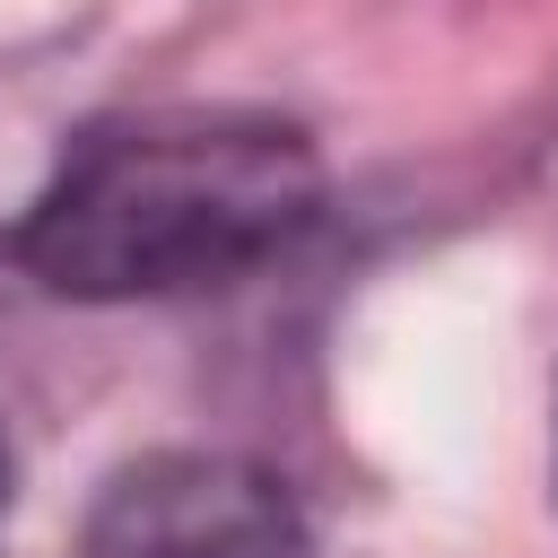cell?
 Listing matches in <instances>:
<instances>
[{
	"label": "cell",
	"instance_id": "obj_1",
	"mask_svg": "<svg viewBox=\"0 0 558 558\" xmlns=\"http://www.w3.org/2000/svg\"><path fill=\"white\" fill-rule=\"evenodd\" d=\"M323 209V157L279 113L157 105L96 122L17 227V262L52 296L122 305L227 288L288 253Z\"/></svg>",
	"mask_w": 558,
	"mask_h": 558
},
{
	"label": "cell",
	"instance_id": "obj_2",
	"mask_svg": "<svg viewBox=\"0 0 558 558\" xmlns=\"http://www.w3.org/2000/svg\"><path fill=\"white\" fill-rule=\"evenodd\" d=\"M87 558H314L296 497L235 453H148L105 480Z\"/></svg>",
	"mask_w": 558,
	"mask_h": 558
},
{
	"label": "cell",
	"instance_id": "obj_3",
	"mask_svg": "<svg viewBox=\"0 0 558 558\" xmlns=\"http://www.w3.org/2000/svg\"><path fill=\"white\" fill-rule=\"evenodd\" d=\"M0 497H9V445H0Z\"/></svg>",
	"mask_w": 558,
	"mask_h": 558
}]
</instances>
